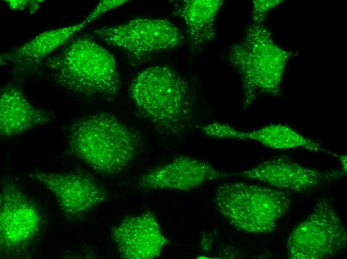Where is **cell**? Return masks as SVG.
Wrapping results in <instances>:
<instances>
[{
	"mask_svg": "<svg viewBox=\"0 0 347 259\" xmlns=\"http://www.w3.org/2000/svg\"><path fill=\"white\" fill-rule=\"evenodd\" d=\"M342 165V170L347 173V155H337Z\"/></svg>",
	"mask_w": 347,
	"mask_h": 259,
	"instance_id": "ac0fdd59",
	"label": "cell"
},
{
	"mask_svg": "<svg viewBox=\"0 0 347 259\" xmlns=\"http://www.w3.org/2000/svg\"><path fill=\"white\" fill-rule=\"evenodd\" d=\"M30 176L54 194L60 210L69 218L81 216L106 199L104 189L85 174L37 171Z\"/></svg>",
	"mask_w": 347,
	"mask_h": 259,
	"instance_id": "9c48e42d",
	"label": "cell"
},
{
	"mask_svg": "<svg viewBox=\"0 0 347 259\" xmlns=\"http://www.w3.org/2000/svg\"><path fill=\"white\" fill-rule=\"evenodd\" d=\"M128 1L129 0H101L99 2L94 9L84 20L88 24L107 11L121 6Z\"/></svg>",
	"mask_w": 347,
	"mask_h": 259,
	"instance_id": "2e32d148",
	"label": "cell"
},
{
	"mask_svg": "<svg viewBox=\"0 0 347 259\" xmlns=\"http://www.w3.org/2000/svg\"><path fill=\"white\" fill-rule=\"evenodd\" d=\"M42 65L55 85L78 95L113 98L120 90L114 56L87 35H75Z\"/></svg>",
	"mask_w": 347,
	"mask_h": 259,
	"instance_id": "7a4b0ae2",
	"label": "cell"
},
{
	"mask_svg": "<svg viewBox=\"0 0 347 259\" xmlns=\"http://www.w3.org/2000/svg\"><path fill=\"white\" fill-rule=\"evenodd\" d=\"M129 95L139 112L162 135L180 136L195 123L196 98L186 80L168 65L135 76Z\"/></svg>",
	"mask_w": 347,
	"mask_h": 259,
	"instance_id": "6da1fadb",
	"label": "cell"
},
{
	"mask_svg": "<svg viewBox=\"0 0 347 259\" xmlns=\"http://www.w3.org/2000/svg\"><path fill=\"white\" fill-rule=\"evenodd\" d=\"M223 1L185 0L174 9L173 14L183 21L191 49L196 52L216 35V19Z\"/></svg>",
	"mask_w": 347,
	"mask_h": 259,
	"instance_id": "5bb4252c",
	"label": "cell"
},
{
	"mask_svg": "<svg viewBox=\"0 0 347 259\" xmlns=\"http://www.w3.org/2000/svg\"><path fill=\"white\" fill-rule=\"evenodd\" d=\"M94 36L123 53L133 65L175 48L184 41L182 33L166 19L136 18L96 29Z\"/></svg>",
	"mask_w": 347,
	"mask_h": 259,
	"instance_id": "5b68a950",
	"label": "cell"
},
{
	"mask_svg": "<svg viewBox=\"0 0 347 259\" xmlns=\"http://www.w3.org/2000/svg\"><path fill=\"white\" fill-rule=\"evenodd\" d=\"M9 7L12 9L23 10L29 3V0H6Z\"/></svg>",
	"mask_w": 347,
	"mask_h": 259,
	"instance_id": "e0dca14e",
	"label": "cell"
},
{
	"mask_svg": "<svg viewBox=\"0 0 347 259\" xmlns=\"http://www.w3.org/2000/svg\"><path fill=\"white\" fill-rule=\"evenodd\" d=\"M347 246L346 228L332 204L322 199L291 231L286 249L291 259H323L339 256Z\"/></svg>",
	"mask_w": 347,
	"mask_h": 259,
	"instance_id": "8992f818",
	"label": "cell"
},
{
	"mask_svg": "<svg viewBox=\"0 0 347 259\" xmlns=\"http://www.w3.org/2000/svg\"><path fill=\"white\" fill-rule=\"evenodd\" d=\"M287 191L241 182L222 183L216 188L217 211L236 229L247 233L273 232L292 205Z\"/></svg>",
	"mask_w": 347,
	"mask_h": 259,
	"instance_id": "277c9868",
	"label": "cell"
},
{
	"mask_svg": "<svg viewBox=\"0 0 347 259\" xmlns=\"http://www.w3.org/2000/svg\"><path fill=\"white\" fill-rule=\"evenodd\" d=\"M140 145L138 132L106 112L81 117L69 129L71 153L103 175L122 171L135 157Z\"/></svg>",
	"mask_w": 347,
	"mask_h": 259,
	"instance_id": "3957f363",
	"label": "cell"
},
{
	"mask_svg": "<svg viewBox=\"0 0 347 259\" xmlns=\"http://www.w3.org/2000/svg\"><path fill=\"white\" fill-rule=\"evenodd\" d=\"M111 238L120 257L126 259L156 258L169 242L150 212L126 217L112 230Z\"/></svg>",
	"mask_w": 347,
	"mask_h": 259,
	"instance_id": "30bf717a",
	"label": "cell"
},
{
	"mask_svg": "<svg viewBox=\"0 0 347 259\" xmlns=\"http://www.w3.org/2000/svg\"><path fill=\"white\" fill-rule=\"evenodd\" d=\"M229 137L254 141L276 149L302 148L316 152L330 153L319 143L301 134L290 127L282 124H271L248 131L233 127L229 132Z\"/></svg>",
	"mask_w": 347,
	"mask_h": 259,
	"instance_id": "9a60e30c",
	"label": "cell"
},
{
	"mask_svg": "<svg viewBox=\"0 0 347 259\" xmlns=\"http://www.w3.org/2000/svg\"><path fill=\"white\" fill-rule=\"evenodd\" d=\"M230 175L206 161L178 156L143 175L139 184L147 189L189 191Z\"/></svg>",
	"mask_w": 347,
	"mask_h": 259,
	"instance_id": "8fae6325",
	"label": "cell"
},
{
	"mask_svg": "<svg viewBox=\"0 0 347 259\" xmlns=\"http://www.w3.org/2000/svg\"><path fill=\"white\" fill-rule=\"evenodd\" d=\"M50 117L33 106L21 89L13 85L2 87L0 93V131L2 136L12 137L44 124Z\"/></svg>",
	"mask_w": 347,
	"mask_h": 259,
	"instance_id": "4fadbf2b",
	"label": "cell"
},
{
	"mask_svg": "<svg viewBox=\"0 0 347 259\" xmlns=\"http://www.w3.org/2000/svg\"><path fill=\"white\" fill-rule=\"evenodd\" d=\"M87 23H78L44 31L27 42L0 55L1 65L8 66L19 72L37 69L43 61L58 50Z\"/></svg>",
	"mask_w": 347,
	"mask_h": 259,
	"instance_id": "7c38bea8",
	"label": "cell"
},
{
	"mask_svg": "<svg viewBox=\"0 0 347 259\" xmlns=\"http://www.w3.org/2000/svg\"><path fill=\"white\" fill-rule=\"evenodd\" d=\"M346 173L342 169L319 170L301 165L285 156L275 157L238 174L275 188L291 192H303L333 183Z\"/></svg>",
	"mask_w": 347,
	"mask_h": 259,
	"instance_id": "ba28073f",
	"label": "cell"
},
{
	"mask_svg": "<svg viewBox=\"0 0 347 259\" xmlns=\"http://www.w3.org/2000/svg\"><path fill=\"white\" fill-rule=\"evenodd\" d=\"M41 223L34 203L12 179H3L0 194V254L17 257L24 253Z\"/></svg>",
	"mask_w": 347,
	"mask_h": 259,
	"instance_id": "52a82bcc",
	"label": "cell"
}]
</instances>
